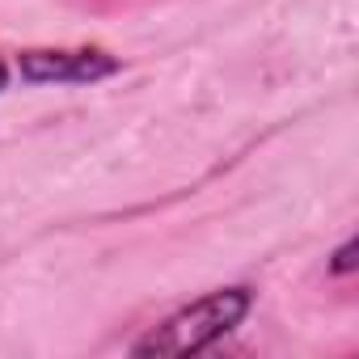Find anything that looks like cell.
<instances>
[{
	"label": "cell",
	"mask_w": 359,
	"mask_h": 359,
	"mask_svg": "<svg viewBox=\"0 0 359 359\" xmlns=\"http://www.w3.org/2000/svg\"><path fill=\"white\" fill-rule=\"evenodd\" d=\"M250 309H254L250 283L216 287V292L182 304L177 313H169L148 334H140L131 342V355H199V351H212L250 317Z\"/></svg>",
	"instance_id": "cell-1"
},
{
	"label": "cell",
	"mask_w": 359,
	"mask_h": 359,
	"mask_svg": "<svg viewBox=\"0 0 359 359\" xmlns=\"http://www.w3.org/2000/svg\"><path fill=\"white\" fill-rule=\"evenodd\" d=\"M5 89H9V64L0 60V93H5Z\"/></svg>",
	"instance_id": "cell-4"
},
{
	"label": "cell",
	"mask_w": 359,
	"mask_h": 359,
	"mask_svg": "<svg viewBox=\"0 0 359 359\" xmlns=\"http://www.w3.org/2000/svg\"><path fill=\"white\" fill-rule=\"evenodd\" d=\"M355 241H342L338 250H334V262H330V275H351L355 271Z\"/></svg>",
	"instance_id": "cell-3"
},
{
	"label": "cell",
	"mask_w": 359,
	"mask_h": 359,
	"mask_svg": "<svg viewBox=\"0 0 359 359\" xmlns=\"http://www.w3.org/2000/svg\"><path fill=\"white\" fill-rule=\"evenodd\" d=\"M123 72V60L106 47H26L18 55V76L26 85H97Z\"/></svg>",
	"instance_id": "cell-2"
}]
</instances>
